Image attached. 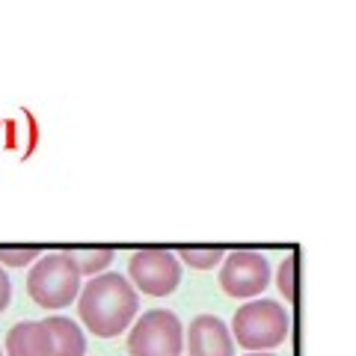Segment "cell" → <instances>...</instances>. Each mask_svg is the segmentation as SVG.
Masks as SVG:
<instances>
[{
	"mask_svg": "<svg viewBox=\"0 0 356 356\" xmlns=\"http://www.w3.org/2000/svg\"><path fill=\"white\" fill-rule=\"evenodd\" d=\"M0 356H3V350H0Z\"/></svg>",
	"mask_w": 356,
	"mask_h": 356,
	"instance_id": "2e32d148",
	"label": "cell"
},
{
	"mask_svg": "<svg viewBox=\"0 0 356 356\" xmlns=\"http://www.w3.org/2000/svg\"><path fill=\"white\" fill-rule=\"evenodd\" d=\"M63 255L74 264V270L81 276L104 273L110 267V261H113V250L110 247H72V250H65Z\"/></svg>",
	"mask_w": 356,
	"mask_h": 356,
	"instance_id": "30bf717a",
	"label": "cell"
},
{
	"mask_svg": "<svg viewBox=\"0 0 356 356\" xmlns=\"http://www.w3.org/2000/svg\"><path fill=\"white\" fill-rule=\"evenodd\" d=\"M42 259V247H0V267H24Z\"/></svg>",
	"mask_w": 356,
	"mask_h": 356,
	"instance_id": "4fadbf2b",
	"label": "cell"
},
{
	"mask_svg": "<svg viewBox=\"0 0 356 356\" xmlns=\"http://www.w3.org/2000/svg\"><path fill=\"white\" fill-rule=\"evenodd\" d=\"M184 348L191 356H235L229 327L217 315H199L184 332Z\"/></svg>",
	"mask_w": 356,
	"mask_h": 356,
	"instance_id": "52a82bcc",
	"label": "cell"
},
{
	"mask_svg": "<svg viewBox=\"0 0 356 356\" xmlns=\"http://www.w3.org/2000/svg\"><path fill=\"white\" fill-rule=\"evenodd\" d=\"M184 327L175 312L149 309L134 321L128 336V356H181Z\"/></svg>",
	"mask_w": 356,
	"mask_h": 356,
	"instance_id": "277c9868",
	"label": "cell"
},
{
	"mask_svg": "<svg viewBox=\"0 0 356 356\" xmlns=\"http://www.w3.org/2000/svg\"><path fill=\"white\" fill-rule=\"evenodd\" d=\"M128 276L134 282V291H143L146 297H166L181 282V264L170 250L146 247L131 255Z\"/></svg>",
	"mask_w": 356,
	"mask_h": 356,
	"instance_id": "5b68a950",
	"label": "cell"
},
{
	"mask_svg": "<svg viewBox=\"0 0 356 356\" xmlns=\"http://www.w3.org/2000/svg\"><path fill=\"white\" fill-rule=\"evenodd\" d=\"M247 356H273V353H247Z\"/></svg>",
	"mask_w": 356,
	"mask_h": 356,
	"instance_id": "9a60e30c",
	"label": "cell"
},
{
	"mask_svg": "<svg viewBox=\"0 0 356 356\" xmlns=\"http://www.w3.org/2000/svg\"><path fill=\"white\" fill-rule=\"evenodd\" d=\"M27 294L42 309H63L81 294V273L63 252L42 255L27 273Z\"/></svg>",
	"mask_w": 356,
	"mask_h": 356,
	"instance_id": "3957f363",
	"label": "cell"
},
{
	"mask_svg": "<svg viewBox=\"0 0 356 356\" xmlns=\"http://www.w3.org/2000/svg\"><path fill=\"white\" fill-rule=\"evenodd\" d=\"M6 353L9 356H54V341L44 321L15 324L6 332Z\"/></svg>",
	"mask_w": 356,
	"mask_h": 356,
	"instance_id": "ba28073f",
	"label": "cell"
},
{
	"mask_svg": "<svg viewBox=\"0 0 356 356\" xmlns=\"http://www.w3.org/2000/svg\"><path fill=\"white\" fill-rule=\"evenodd\" d=\"M140 312V297L122 273H98L77 294V315L98 339L125 332Z\"/></svg>",
	"mask_w": 356,
	"mask_h": 356,
	"instance_id": "6da1fadb",
	"label": "cell"
},
{
	"mask_svg": "<svg viewBox=\"0 0 356 356\" xmlns=\"http://www.w3.org/2000/svg\"><path fill=\"white\" fill-rule=\"evenodd\" d=\"M44 327L51 332L54 341V356H83L86 353V339L81 327L69 318H48Z\"/></svg>",
	"mask_w": 356,
	"mask_h": 356,
	"instance_id": "9c48e42d",
	"label": "cell"
},
{
	"mask_svg": "<svg viewBox=\"0 0 356 356\" xmlns=\"http://www.w3.org/2000/svg\"><path fill=\"white\" fill-rule=\"evenodd\" d=\"M9 297H13V282H9V276L3 273V267H0V312L9 306Z\"/></svg>",
	"mask_w": 356,
	"mask_h": 356,
	"instance_id": "5bb4252c",
	"label": "cell"
},
{
	"mask_svg": "<svg viewBox=\"0 0 356 356\" xmlns=\"http://www.w3.org/2000/svg\"><path fill=\"white\" fill-rule=\"evenodd\" d=\"M175 259L187 261L191 267H196V270H211V267H217L226 259V250L222 247H181Z\"/></svg>",
	"mask_w": 356,
	"mask_h": 356,
	"instance_id": "8fae6325",
	"label": "cell"
},
{
	"mask_svg": "<svg viewBox=\"0 0 356 356\" xmlns=\"http://www.w3.org/2000/svg\"><path fill=\"white\" fill-rule=\"evenodd\" d=\"M294 276H297V255H285L282 264H280V273H276V282H280V291L288 303L297 300V285H294Z\"/></svg>",
	"mask_w": 356,
	"mask_h": 356,
	"instance_id": "7c38bea8",
	"label": "cell"
},
{
	"mask_svg": "<svg viewBox=\"0 0 356 356\" xmlns=\"http://www.w3.org/2000/svg\"><path fill=\"white\" fill-rule=\"evenodd\" d=\"M270 285V264L261 252L238 250L222 259L220 288L235 300H252Z\"/></svg>",
	"mask_w": 356,
	"mask_h": 356,
	"instance_id": "8992f818",
	"label": "cell"
},
{
	"mask_svg": "<svg viewBox=\"0 0 356 356\" xmlns=\"http://www.w3.org/2000/svg\"><path fill=\"white\" fill-rule=\"evenodd\" d=\"M291 318L276 300H250L232 318V339L252 353H267L288 339Z\"/></svg>",
	"mask_w": 356,
	"mask_h": 356,
	"instance_id": "7a4b0ae2",
	"label": "cell"
}]
</instances>
